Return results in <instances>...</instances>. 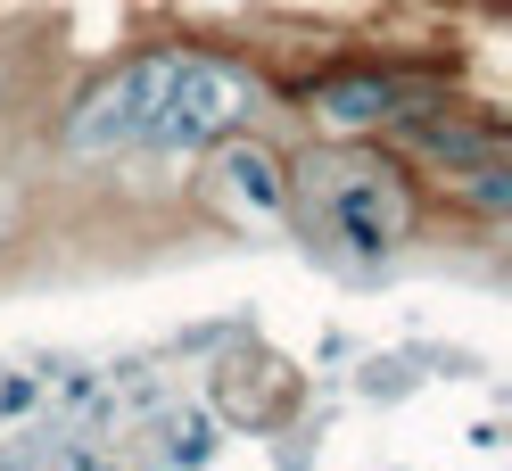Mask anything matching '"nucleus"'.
Segmentation results:
<instances>
[{
  "label": "nucleus",
  "mask_w": 512,
  "mask_h": 471,
  "mask_svg": "<svg viewBox=\"0 0 512 471\" xmlns=\"http://www.w3.org/2000/svg\"><path fill=\"white\" fill-rule=\"evenodd\" d=\"M290 199L306 207V224L339 232L356 257H389V248L413 232V182L372 149H314Z\"/></svg>",
  "instance_id": "f257e3e1"
},
{
  "label": "nucleus",
  "mask_w": 512,
  "mask_h": 471,
  "mask_svg": "<svg viewBox=\"0 0 512 471\" xmlns=\"http://www.w3.org/2000/svg\"><path fill=\"white\" fill-rule=\"evenodd\" d=\"M256 108V75L232 67V58H207V50H182V67L166 83V100H157L141 149H207L223 141L232 124H248Z\"/></svg>",
  "instance_id": "f03ea898"
},
{
  "label": "nucleus",
  "mask_w": 512,
  "mask_h": 471,
  "mask_svg": "<svg viewBox=\"0 0 512 471\" xmlns=\"http://www.w3.org/2000/svg\"><path fill=\"white\" fill-rule=\"evenodd\" d=\"M174 67H182V42H174V50H141V58H124L116 75H100V83L75 100V116H67V149H75V157L141 149V133H149L157 100H166Z\"/></svg>",
  "instance_id": "7ed1b4c3"
},
{
  "label": "nucleus",
  "mask_w": 512,
  "mask_h": 471,
  "mask_svg": "<svg viewBox=\"0 0 512 471\" xmlns=\"http://www.w3.org/2000/svg\"><path fill=\"white\" fill-rule=\"evenodd\" d=\"M397 133L422 149V157H446V166H479V157H504V124L496 116H479V124H463V116H430V108H397L389 116Z\"/></svg>",
  "instance_id": "20e7f679"
},
{
  "label": "nucleus",
  "mask_w": 512,
  "mask_h": 471,
  "mask_svg": "<svg viewBox=\"0 0 512 471\" xmlns=\"http://www.w3.org/2000/svg\"><path fill=\"white\" fill-rule=\"evenodd\" d=\"M215 174H223V199L248 207V215H281L290 207V174H281V157L265 141H223Z\"/></svg>",
  "instance_id": "39448f33"
},
{
  "label": "nucleus",
  "mask_w": 512,
  "mask_h": 471,
  "mask_svg": "<svg viewBox=\"0 0 512 471\" xmlns=\"http://www.w3.org/2000/svg\"><path fill=\"white\" fill-rule=\"evenodd\" d=\"M314 108H323L339 133H364V124H389L405 108V83H389V75H331L323 91H314Z\"/></svg>",
  "instance_id": "423d86ee"
},
{
  "label": "nucleus",
  "mask_w": 512,
  "mask_h": 471,
  "mask_svg": "<svg viewBox=\"0 0 512 471\" xmlns=\"http://www.w3.org/2000/svg\"><path fill=\"white\" fill-rule=\"evenodd\" d=\"M157 438H166V463H182V471H199V463L215 455V422L199 414V405L166 414V422H157Z\"/></svg>",
  "instance_id": "0eeeda50"
}]
</instances>
